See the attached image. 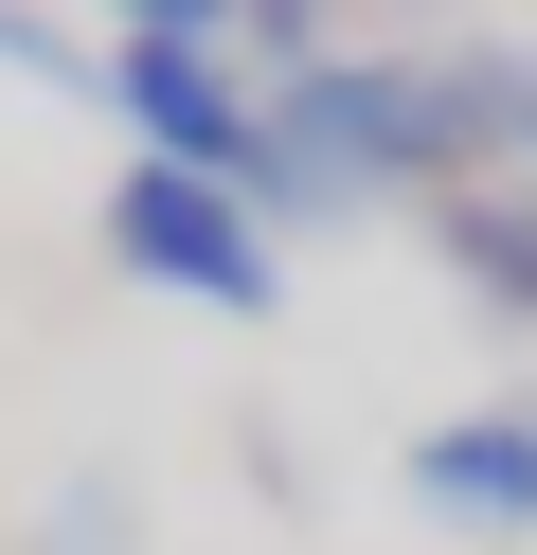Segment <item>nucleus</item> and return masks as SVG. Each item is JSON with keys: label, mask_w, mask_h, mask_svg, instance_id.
<instances>
[{"label": "nucleus", "mask_w": 537, "mask_h": 555, "mask_svg": "<svg viewBox=\"0 0 537 555\" xmlns=\"http://www.w3.org/2000/svg\"><path fill=\"white\" fill-rule=\"evenodd\" d=\"M269 162H286V216H358V197H465L484 126H465L448 54H322L269 90Z\"/></svg>", "instance_id": "f257e3e1"}, {"label": "nucleus", "mask_w": 537, "mask_h": 555, "mask_svg": "<svg viewBox=\"0 0 537 555\" xmlns=\"http://www.w3.org/2000/svg\"><path fill=\"white\" fill-rule=\"evenodd\" d=\"M107 108L143 126V162H179V180H233L251 216H286L269 90L233 73V0H126V18H107Z\"/></svg>", "instance_id": "f03ea898"}, {"label": "nucleus", "mask_w": 537, "mask_h": 555, "mask_svg": "<svg viewBox=\"0 0 537 555\" xmlns=\"http://www.w3.org/2000/svg\"><path fill=\"white\" fill-rule=\"evenodd\" d=\"M107 269H143V287L215 305V323H269V305H286L269 216H251L233 180H179V162H126V180H107Z\"/></svg>", "instance_id": "7ed1b4c3"}, {"label": "nucleus", "mask_w": 537, "mask_h": 555, "mask_svg": "<svg viewBox=\"0 0 537 555\" xmlns=\"http://www.w3.org/2000/svg\"><path fill=\"white\" fill-rule=\"evenodd\" d=\"M412 502L448 538H537V395H484L448 430H412Z\"/></svg>", "instance_id": "20e7f679"}, {"label": "nucleus", "mask_w": 537, "mask_h": 555, "mask_svg": "<svg viewBox=\"0 0 537 555\" xmlns=\"http://www.w3.org/2000/svg\"><path fill=\"white\" fill-rule=\"evenodd\" d=\"M448 90H465V126H484V180H537V37H465Z\"/></svg>", "instance_id": "39448f33"}, {"label": "nucleus", "mask_w": 537, "mask_h": 555, "mask_svg": "<svg viewBox=\"0 0 537 555\" xmlns=\"http://www.w3.org/2000/svg\"><path fill=\"white\" fill-rule=\"evenodd\" d=\"M126 519H143V502L90 466V483H54V502H36V555H126Z\"/></svg>", "instance_id": "423d86ee"}, {"label": "nucleus", "mask_w": 537, "mask_h": 555, "mask_svg": "<svg viewBox=\"0 0 537 555\" xmlns=\"http://www.w3.org/2000/svg\"><path fill=\"white\" fill-rule=\"evenodd\" d=\"M0 54H18V73H54V90H107V54H72L54 18H18V0H0Z\"/></svg>", "instance_id": "0eeeda50"}]
</instances>
